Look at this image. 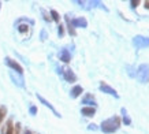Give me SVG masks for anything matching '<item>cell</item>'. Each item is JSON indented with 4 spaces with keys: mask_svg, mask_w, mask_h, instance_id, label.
<instances>
[{
    "mask_svg": "<svg viewBox=\"0 0 149 134\" xmlns=\"http://www.w3.org/2000/svg\"><path fill=\"white\" fill-rule=\"evenodd\" d=\"M63 77L64 80L67 81V82H75L77 81V77H75V74L72 73L71 68H68V67H66V68H63Z\"/></svg>",
    "mask_w": 149,
    "mask_h": 134,
    "instance_id": "5b68a950",
    "label": "cell"
},
{
    "mask_svg": "<svg viewBox=\"0 0 149 134\" xmlns=\"http://www.w3.org/2000/svg\"><path fill=\"white\" fill-rule=\"evenodd\" d=\"M88 129H89V130H97V127H96V125H93V123H92V125H89V127H88Z\"/></svg>",
    "mask_w": 149,
    "mask_h": 134,
    "instance_id": "cb8c5ba5",
    "label": "cell"
},
{
    "mask_svg": "<svg viewBox=\"0 0 149 134\" xmlns=\"http://www.w3.org/2000/svg\"><path fill=\"white\" fill-rule=\"evenodd\" d=\"M41 13H42V15H44V19H45V21H51V18L47 15V13L44 11V10H41Z\"/></svg>",
    "mask_w": 149,
    "mask_h": 134,
    "instance_id": "7402d4cb",
    "label": "cell"
},
{
    "mask_svg": "<svg viewBox=\"0 0 149 134\" xmlns=\"http://www.w3.org/2000/svg\"><path fill=\"white\" fill-rule=\"evenodd\" d=\"M122 115H123V122L129 126L131 123V121H130V118H129V115H127V111L125 110V108H122Z\"/></svg>",
    "mask_w": 149,
    "mask_h": 134,
    "instance_id": "5bb4252c",
    "label": "cell"
},
{
    "mask_svg": "<svg viewBox=\"0 0 149 134\" xmlns=\"http://www.w3.org/2000/svg\"><path fill=\"white\" fill-rule=\"evenodd\" d=\"M130 4H131V7H133V8H136L137 6H138V0H131Z\"/></svg>",
    "mask_w": 149,
    "mask_h": 134,
    "instance_id": "d6986e66",
    "label": "cell"
},
{
    "mask_svg": "<svg viewBox=\"0 0 149 134\" xmlns=\"http://www.w3.org/2000/svg\"><path fill=\"white\" fill-rule=\"evenodd\" d=\"M84 92V89H82V86H79V85H77V86H74L71 89V92H70V94H71V97L72 98H77L79 94Z\"/></svg>",
    "mask_w": 149,
    "mask_h": 134,
    "instance_id": "8fae6325",
    "label": "cell"
},
{
    "mask_svg": "<svg viewBox=\"0 0 149 134\" xmlns=\"http://www.w3.org/2000/svg\"><path fill=\"white\" fill-rule=\"evenodd\" d=\"M66 22H67L68 33H70L71 36H75V30H74V27H72V25H71V21H70V18H68L67 15H66Z\"/></svg>",
    "mask_w": 149,
    "mask_h": 134,
    "instance_id": "4fadbf2b",
    "label": "cell"
},
{
    "mask_svg": "<svg viewBox=\"0 0 149 134\" xmlns=\"http://www.w3.org/2000/svg\"><path fill=\"white\" fill-rule=\"evenodd\" d=\"M45 38H47V33L42 30L41 31V40H45Z\"/></svg>",
    "mask_w": 149,
    "mask_h": 134,
    "instance_id": "603a6c76",
    "label": "cell"
},
{
    "mask_svg": "<svg viewBox=\"0 0 149 134\" xmlns=\"http://www.w3.org/2000/svg\"><path fill=\"white\" fill-rule=\"evenodd\" d=\"M6 114H7V108H6V107H0V123H1V121L4 119Z\"/></svg>",
    "mask_w": 149,
    "mask_h": 134,
    "instance_id": "2e32d148",
    "label": "cell"
},
{
    "mask_svg": "<svg viewBox=\"0 0 149 134\" xmlns=\"http://www.w3.org/2000/svg\"><path fill=\"white\" fill-rule=\"evenodd\" d=\"M133 44L136 45L138 49L146 48V47H149V38H146L144 36H136L133 38Z\"/></svg>",
    "mask_w": 149,
    "mask_h": 134,
    "instance_id": "3957f363",
    "label": "cell"
},
{
    "mask_svg": "<svg viewBox=\"0 0 149 134\" xmlns=\"http://www.w3.org/2000/svg\"><path fill=\"white\" fill-rule=\"evenodd\" d=\"M6 63H7V66L11 67L13 70H15V71L18 73V74H22V73H23L22 66H21L19 63H17L15 60H13L11 58H6Z\"/></svg>",
    "mask_w": 149,
    "mask_h": 134,
    "instance_id": "277c9868",
    "label": "cell"
},
{
    "mask_svg": "<svg viewBox=\"0 0 149 134\" xmlns=\"http://www.w3.org/2000/svg\"><path fill=\"white\" fill-rule=\"evenodd\" d=\"M137 80L141 84L149 82V64H141L137 70Z\"/></svg>",
    "mask_w": 149,
    "mask_h": 134,
    "instance_id": "7a4b0ae2",
    "label": "cell"
},
{
    "mask_svg": "<svg viewBox=\"0 0 149 134\" xmlns=\"http://www.w3.org/2000/svg\"><path fill=\"white\" fill-rule=\"evenodd\" d=\"M64 34V30H63V26H62V25H59V36L62 37Z\"/></svg>",
    "mask_w": 149,
    "mask_h": 134,
    "instance_id": "ffe728a7",
    "label": "cell"
},
{
    "mask_svg": "<svg viewBox=\"0 0 149 134\" xmlns=\"http://www.w3.org/2000/svg\"><path fill=\"white\" fill-rule=\"evenodd\" d=\"M0 7H1V3H0Z\"/></svg>",
    "mask_w": 149,
    "mask_h": 134,
    "instance_id": "484cf974",
    "label": "cell"
},
{
    "mask_svg": "<svg viewBox=\"0 0 149 134\" xmlns=\"http://www.w3.org/2000/svg\"><path fill=\"white\" fill-rule=\"evenodd\" d=\"M119 127H120V119H119V116H112V118H109L107 121H103V123H101V131L107 134L115 133Z\"/></svg>",
    "mask_w": 149,
    "mask_h": 134,
    "instance_id": "6da1fadb",
    "label": "cell"
},
{
    "mask_svg": "<svg viewBox=\"0 0 149 134\" xmlns=\"http://www.w3.org/2000/svg\"><path fill=\"white\" fill-rule=\"evenodd\" d=\"M59 58H60L62 62L68 63L70 62V59H71V56H70V54H68L67 49H62V51H60V54H59Z\"/></svg>",
    "mask_w": 149,
    "mask_h": 134,
    "instance_id": "9c48e42d",
    "label": "cell"
},
{
    "mask_svg": "<svg viewBox=\"0 0 149 134\" xmlns=\"http://www.w3.org/2000/svg\"><path fill=\"white\" fill-rule=\"evenodd\" d=\"M36 112H37V108L34 107V105H32V107H30V114H32V115H36Z\"/></svg>",
    "mask_w": 149,
    "mask_h": 134,
    "instance_id": "44dd1931",
    "label": "cell"
},
{
    "mask_svg": "<svg viewBox=\"0 0 149 134\" xmlns=\"http://www.w3.org/2000/svg\"><path fill=\"white\" fill-rule=\"evenodd\" d=\"M37 98H38V100H40V101H41V103H42V104H44L45 107H48V108H49L51 111L54 112V114H55V115H56V116H58V118H60V116H62V115H60V114H59L58 111H56V110H55L54 107H52V104H51L49 101H47V100H45V98H44V97H42V96H40V94H37Z\"/></svg>",
    "mask_w": 149,
    "mask_h": 134,
    "instance_id": "52a82bcc",
    "label": "cell"
},
{
    "mask_svg": "<svg viewBox=\"0 0 149 134\" xmlns=\"http://www.w3.org/2000/svg\"><path fill=\"white\" fill-rule=\"evenodd\" d=\"M82 104H93V105H95L96 100H95V97H93L92 94H86L85 97L82 98Z\"/></svg>",
    "mask_w": 149,
    "mask_h": 134,
    "instance_id": "7c38bea8",
    "label": "cell"
},
{
    "mask_svg": "<svg viewBox=\"0 0 149 134\" xmlns=\"http://www.w3.org/2000/svg\"><path fill=\"white\" fill-rule=\"evenodd\" d=\"M71 25H72V27L74 26L75 27H86L88 26V22H86L85 18H75L71 21Z\"/></svg>",
    "mask_w": 149,
    "mask_h": 134,
    "instance_id": "ba28073f",
    "label": "cell"
},
{
    "mask_svg": "<svg viewBox=\"0 0 149 134\" xmlns=\"http://www.w3.org/2000/svg\"><path fill=\"white\" fill-rule=\"evenodd\" d=\"M145 8H149V1H145Z\"/></svg>",
    "mask_w": 149,
    "mask_h": 134,
    "instance_id": "d4e9b609",
    "label": "cell"
},
{
    "mask_svg": "<svg viewBox=\"0 0 149 134\" xmlns=\"http://www.w3.org/2000/svg\"><path fill=\"white\" fill-rule=\"evenodd\" d=\"M18 30L21 31V33H26V31H27V25H19Z\"/></svg>",
    "mask_w": 149,
    "mask_h": 134,
    "instance_id": "ac0fdd59",
    "label": "cell"
},
{
    "mask_svg": "<svg viewBox=\"0 0 149 134\" xmlns=\"http://www.w3.org/2000/svg\"><path fill=\"white\" fill-rule=\"evenodd\" d=\"M6 134H14V126H13V121L7 122V133Z\"/></svg>",
    "mask_w": 149,
    "mask_h": 134,
    "instance_id": "9a60e30c",
    "label": "cell"
},
{
    "mask_svg": "<svg viewBox=\"0 0 149 134\" xmlns=\"http://www.w3.org/2000/svg\"><path fill=\"white\" fill-rule=\"evenodd\" d=\"M100 90L101 92H104V93H108V94H111V96H113V97H119V94L116 93V90L115 89H112L109 85H107V84H104V82H101L100 84Z\"/></svg>",
    "mask_w": 149,
    "mask_h": 134,
    "instance_id": "8992f818",
    "label": "cell"
},
{
    "mask_svg": "<svg viewBox=\"0 0 149 134\" xmlns=\"http://www.w3.org/2000/svg\"><path fill=\"white\" fill-rule=\"evenodd\" d=\"M51 15H52V19H54V21L59 22V19H60V17H59V14L56 13L55 10H52V11H51Z\"/></svg>",
    "mask_w": 149,
    "mask_h": 134,
    "instance_id": "e0dca14e",
    "label": "cell"
},
{
    "mask_svg": "<svg viewBox=\"0 0 149 134\" xmlns=\"http://www.w3.org/2000/svg\"><path fill=\"white\" fill-rule=\"evenodd\" d=\"M81 114L85 116H93L96 114V110L95 107H84L81 110Z\"/></svg>",
    "mask_w": 149,
    "mask_h": 134,
    "instance_id": "30bf717a",
    "label": "cell"
}]
</instances>
